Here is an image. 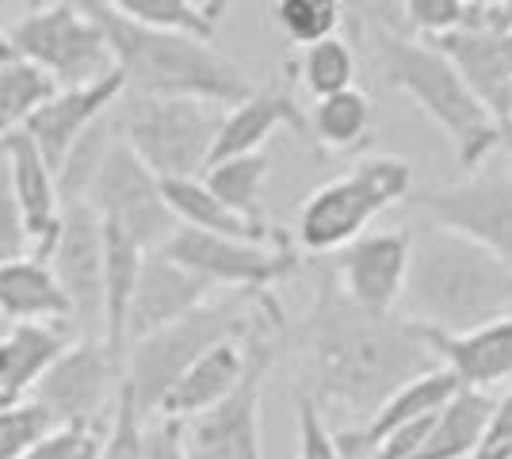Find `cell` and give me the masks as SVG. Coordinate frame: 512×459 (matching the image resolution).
<instances>
[{
    "label": "cell",
    "mask_w": 512,
    "mask_h": 459,
    "mask_svg": "<svg viewBox=\"0 0 512 459\" xmlns=\"http://www.w3.org/2000/svg\"><path fill=\"white\" fill-rule=\"evenodd\" d=\"M413 196V165L398 153H371L318 192H310L299 207L295 238L306 253H341L360 238L383 211Z\"/></svg>",
    "instance_id": "obj_6"
},
{
    "label": "cell",
    "mask_w": 512,
    "mask_h": 459,
    "mask_svg": "<svg viewBox=\"0 0 512 459\" xmlns=\"http://www.w3.org/2000/svg\"><path fill=\"white\" fill-rule=\"evenodd\" d=\"M291 73L302 81V88L314 96V100H325V96H337V92H348L356 88V50L352 43H344L341 35L325 39L318 46H306L302 58L291 66Z\"/></svg>",
    "instance_id": "obj_33"
},
{
    "label": "cell",
    "mask_w": 512,
    "mask_h": 459,
    "mask_svg": "<svg viewBox=\"0 0 512 459\" xmlns=\"http://www.w3.org/2000/svg\"><path fill=\"white\" fill-rule=\"evenodd\" d=\"M0 176H4V138H0Z\"/></svg>",
    "instance_id": "obj_45"
},
{
    "label": "cell",
    "mask_w": 512,
    "mask_h": 459,
    "mask_svg": "<svg viewBox=\"0 0 512 459\" xmlns=\"http://www.w3.org/2000/svg\"><path fill=\"white\" fill-rule=\"evenodd\" d=\"M85 8L100 23L111 62L123 73L130 96L203 100L226 111L256 92L249 69H241L214 43L138 27L127 16H119L111 0H85Z\"/></svg>",
    "instance_id": "obj_2"
},
{
    "label": "cell",
    "mask_w": 512,
    "mask_h": 459,
    "mask_svg": "<svg viewBox=\"0 0 512 459\" xmlns=\"http://www.w3.org/2000/svg\"><path fill=\"white\" fill-rule=\"evenodd\" d=\"M428 226L467 238L512 264V173H474L459 184H440L409 196Z\"/></svg>",
    "instance_id": "obj_12"
},
{
    "label": "cell",
    "mask_w": 512,
    "mask_h": 459,
    "mask_svg": "<svg viewBox=\"0 0 512 459\" xmlns=\"http://www.w3.org/2000/svg\"><path fill=\"white\" fill-rule=\"evenodd\" d=\"M127 81L119 69H111L104 81L81 88H58L54 100L31 115V123L23 127V134L31 138V146L43 153V161L50 165V173H58L65 161L69 146L81 138V134L100 123L104 115H111V108L123 100Z\"/></svg>",
    "instance_id": "obj_17"
},
{
    "label": "cell",
    "mask_w": 512,
    "mask_h": 459,
    "mask_svg": "<svg viewBox=\"0 0 512 459\" xmlns=\"http://www.w3.org/2000/svg\"><path fill=\"white\" fill-rule=\"evenodd\" d=\"M0 318H8V326H20V322L73 326L69 303H65L50 264L39 257H23V261L0 268Z\"/></svg>",
    "instance_id": "obj_25"
},
{
    "label": "cell",
    "mask_w": 512,
    "mask_h": 459,
    "mask_svg": "<svg viewBox=\"0 0 512 459\" xmlns=\"http://www.w3.org/2000/svg\"><path fill=\"white\" fill-rule=\"evenodd\" d=\"M249 337V333H245ZM245 337L237 341H222L207 349L195 360L188 372L172 383V391L165 394V402L157 406V417H169V421H192V417L207 414L211 406H218L226 394L234 391L245 375L249 364V349H245Z\"/></svg>",
    "instance_id": "obj_24"
},
{
    "label": "cell",
    "mask_w": 512,
    "mask_h": 459,
    "mask_svg": "<svg viewBox=\"0 0 512 459\" xmlns=\"http://www.w3.org/2000/svg\"><path fill=\"white\" fill-rule=\"evenodd\" d=\"M295 459H341L337 440L325 425V414L306 394H299V452Z\"/></svg>",
    "instance_id": "obj_39"
},
{
    "label": "cell",
    "mask_w": 512,
    "mask_h": 459,
    "mask_svg": "<svg viewBox=\"0 0 512 459\" xmlns=\"http://www.w3.org/2000/svg\"><path fill=\"white\" fill-rule=\"evenodd\" d=\"M436 50L448 58L455 73L463 77V85L474 92V100L493 115V123L501 127V138L509 142V115H505V100H509L512 85V31H490L470 23L455 35L436 39Z\"/></svg>",
    "instance_id": "obj_18"
},
{
    "label": "cell",
    "mask_w": 512,
    "mask_h": 459,
    "mask_svg": "<svg viewBox=\"0 0 512 459\" xmlns=\"http://www.w3.org/2000/svg\"><path fill=\"white\" fill-rule=\"evenodd\" d=\"M214 291L203 276L188 272L184 264H176L172 257H165L161 249L146 253L138 284H134V299H130L127 314V349L134 341L150 337L157 329L172 326L180 318H188L192 310H199L203 303H211Z\"/></svg>",
    "instance_id": "obj_16"
},
{
    "label": "cell",
    "mask_w": 512,
    "mask_h": 459,
    "mask_svg": "<svg viewBox=\"0 0 512 459\" xmlns=\"http://www.w3.org/2000/svg\"><path fill=\"white\" fill-rule=\"evenodd\" d=\"M104 429H85V425H54L35 440L20 459H100L104 448Z\"/></svg>",
    "instance_id": "obj_37"
},
{
    "label": "cell",
    "mask_w": 512,
    "mask_h": 459,
    "mask_svg": "<svg viewBox=\"0 0 512 459\" xmlns=\"http://www.w3.org/2000/svg\"><path fill=\"white\" fill-rule=\"evenodd\" d=\"M146 253L119 230L104 226V310H100V345L123 368L127 360V314L134 299V284Z\"/></svg>",
    "instance_id": "obj_26"
},
{
    "label": "cell",
    "mask_w": 512,
    "mask_h": 459,
    "mask_svg": "<svg viewBox=\"0 0 512 459\" xmlns=\"http://www.w3.org/2000/svg\"><path fill=\"white\" fill-rule=\"evenodd\" d=\"M406 318L436 333H470L512 318V264L440 226L409 234Z\"/></svg>",
    "instance_id": "obj_3"
},
{
    "label": "cell",
    "mask_w": 512,
    "mask_h": 459,
    "mask_svg": "<svg viewBox=\"0 0 512 459\" xmlns=\"http://www.w3.org/2000/svg\"><path fill=\"white\" fill-rule=\"evenodd\" d=\"M409 276V234L406 230H379L360 234L344 245L333 264V280L348 303L363 314H394L406 295Z\"/></svg>",
    "instance_id": "obj_15"
},
{
    "label": "cell",
    "mask_w": 512,
    "mask_h": 459,
    "mask_svg": "<svg viewBox=\"0 0 512 459\" xmlns=\"http://www.w3.org/2000/svg\"><path fill=\"white\" fill-rule=\"evenodd\" d=\"M161 196L169 203L176 226H184V230H199V234H214V238L256 241V245H268L279 238V234H272V226L241 219L230 207H222L207 192L203 180H161Z\"/></svg>",
    "instance_id": "obj_28"
},
{
    "label": "cell",
    "mask_w": 512,
    "mask_h": 459,
    "mask_svg": "<svg viewBox=\"0 0 512 459\" xmlns=\"http://www.w3.org/2000/svg\"><path fill=\"white\" fill-rule=\"evenodd\" d=\"M505 115H509V138H512V85H509V100H505Z\"/></svg>",
    "instance_id": "obj_44"
},
{
    "label": "cell",
    "mask_w": 512,
    "mask_h": 459,
    "mask_svg": "<svg viewBox=\"0 0 512 459\" xmlns=\"http://www.w3.org/2000/svg\"><path fill=\"white\" fill-rule=\"evenodd\" d=\"M295 349L306 368V398L367 421L409 379L440 368L421 329L398 314H363L341 295L333 272H321L318 291L295 322H283L279 349Z\"/></svg>",
    "instance_id": "obj_1"
},
{
    "label": "cell",
    "mask_w": 512,
    "mask_h": 459,
    "mask_svg": "<svg viewBox=\"0 0 512 459\" xmlns=\"http://www.w3.org/2000/svg\"><path fill=\"white\" fill-rule=\"evenodd\" d=\"M306 127L314 131L325 150H356L367 142V134L375 127V108L367 100V92L360 88H348V92H337V96H325L314 104Z\"/></svg>",
    "instance_id": "obj_31"
},
{
    "label": "cell",
    "mask_w": 512,
    "mask_h": 459,
    "mask_svg": "<svg viewBox=\"0 0 512 459\" xmlns=\"http://www.w3.org/2000/svg\"><path fill=\"white\" fill-rule=\"evenodd\" d=\"M279 31L295 46H318L337 35L344 20V8L337 0H279L272 8Z\"/></svg>",
    "instance_id": "obj_34"
},
{
    "label": "cell",
    "mask_w": 512,
    "mask_h": 459,
    "mask_svg": "<svg viewBox=\"0 0 512 459\" xmlns=\"http://www.w3.org/2000/svg\"><path fill=\"white\" fill-rule=\"evenodd\" d=\"M146 417L138 414L130 391L119 383V394H115V410H111V421H107L104 433V448H100V459H146Z\"/></svg>",
    "instance_id": "obj_35"
},
{
    "label": "cell",
    "mask_w": 512,
    "mask_h": 459,
    "mask_svg": "<svg viewBox=\"0 0 512 459\" xmlns=\"http://www.w3.org/2000/svg\"><path fill=\"white\" fill-rule=\"evenodd\" d=\"M123 368L107 356L100 337H77L39 379L31 402L50 417V425H85L104 429L115 410Z\"/></svg>",
    "instance_id": "obj_13"
},
{
    "label": "cell",
    "mask_w": 512,
    "mask_h": 459,
    "mask_svg": "<svg viewBox=\"0 0 512 459\" xmlns=\"http://www.w3.org/2000/svg\"><path fill=\"white\" fill-rule=\"evenodd\" d=\"M493 402H497L493 394L459 387L432 414V425H428L425 440H421L413 459H470L482 444L486 425H490Z\"/></svg>",
    "instance_id": "obj_27"
},
{
    "label": "cell",
    "mask_w": 512,
    "mask_h": 459,
    "mask_svg": "<svg viewBox=\"0 0 512 459\" xmlns=\"http://www.w3.org/2000/svg\"><path fill=\"white\" fill-rule=\"evenodd\" d=\"M226 111L203 100L130 96L115 104V134L157 180H199L211 165V150Z\"/></svg>",
    "instance_id": "obj_7"
},
{
    "label": "cell",
    "mask_w": 512,
    "mask_h": 459,
    "mask_svg": "<svg viewBox=\"0 0 512 459\" xmlns=\"http://www.w3.org/2000/svg\"><path fill=\"white\" fill-rule=\"evenodd\" d=\"M46 429L54 425L31 398L20 406H0V459H20Z\"/></svg>",
    "instance_id": "obj_38"
},
{
    "label": "cell",
    "mask_w": 512,
    "mask_h": 459,
    "mask_svg": "<svg viewBox=\"0 0 512 459\" xmlns=\"http://www.w3.org/2000/svg\"><path fill=\"white\" fill-rule=\"evenodd\" d=\"M4 180L31 234V257L46 261L50 245L58 238V226H62V196H58V180L43 161V153L31 146V138L23 131L4 138Z\"/></svg>",
    "instance_id": "obj_19"
},
{
    "label": "cell",
    "mask_w": 512,
    "mask_h": 459,
    "mask_svg": "<svg viewBox=\"0 0 512 459\" xmlns=\"http://www.w3.org/2000/svg\"><path fill=\"white\" fill-rule=\"evenodd\" d=\"M85 207H92L104 226L127 234L142 253L165 249V241L180 230L172 219L169 203L161 196V180L123 146L119 134L107 150L100 173L88 184Z\"/></svg>",
    "instance_id": "obj_10"
},
{
    "label": "cell",
    "mask_w": 512,
    "mask_h": 459,
    "mask_svg": "<svg viewBox=\"0 0 512 459\" xmlns=\"http://www.w3.org/2000/svg\"><path fill=\"white\" fill-rule=\"evenodd\" d=\"M470 16H474V4H467V0H409V4H402V20L417 31L413 39H425V43L463 31Z\"/></svg>",
    "instance_id": "obj_36"
},
{
    "label": "cell",
    "mask_w": 512,
    "mask_h": 459,
    "mask_svg": "<svg viewBox=\"0 0 512 459\" xmlns=\"http://www.w3.org/2000/svg\"><path fill=\"white\" fill-rule=\"evenodd\" d=\"M417 326V322H413ZM421 337L428 341V349L436 352L440 368H448L459 387L470 391H486L509 383L512 387V318L490 322L470 333H436L428 326H417Z\"/></svg>",
    "instance_id": "obj_22"
},
{
    "label": "cell",
    "mask_w": 512,
    "mask_h": 459,
    "mask_svg": "<svg viewBox=\"0 0 512 459\" xmlns=\"http://www.w3.org/2000/svg\"><path fill=\"white\" fill-rule=\"evenodd\" d=\"M505 146H509V150H512V138H509V142H505Z\"/></svg>",
    "instance_id": "obj_46"
},
{
    "label": "cell",
    "mask_w": 512,
    "mask_h": 459,
    "mask_svg": "<svg viewBox=\"0 0 512 459\" xmlns=\"http://www.w3.org/2000/svg\"><path fill=\"white\" fill-rule=\"evenodd\" d=\"M58 85L46 77L39 66L12 58L8 66H0V138L20 134L31 115L54 100Z\"/></svg>",
    "instance_id": "obj_32"
},
{
    "label": "cell",
    "mask_w": 512,
    "mask_h": 459,
    "mask_svg": "<svg viewBox=\"0 0 512 459\" xmlns=\"http://www.w3.org/2000/svg\"><path fill=\"white\" fill-rule=\"evenodd\" d=\"M119 16H127L138 27L165 31V35H184L199 43H214L218 20L226 16L222 0H111Z\"/></svg>",
    "instance_id": "obj_29"
},
{
    "label": "cell",
    "mask_w": 512,
    "mask_h": 459,
    "mask_svg": "<svg viewBox=\"0 0 512 459\" xmlns=\"http://www.w3.org/2000/svg\"><path fill=\"white\" fill-rule=\"evenodd\" d=\"M46 264L69 303L77 337H92V329H100L104 310V222L96 219L92 207L65 203Z\"/></svg>",
    "instance_id": "obj_14"
},
{
    "label": "cell",
    "mask_w": 512,
    "mask_h": 459,
    "mask_svg": "<svg viewBox=\"0 0 512 459\" xmlns=\"http://www.w3.org/2000/svg\"><path fill=\"white\" fill-rule=\"evenodd\" d=\"M470 459H512V387L493 402L490 425Z\"/></svg>",
    "instance_id": "obj_41"
},
{
    "label": "cell",
    "mask_w": 512,
    "mask_h": 459,
    "mask_svg": "<svg viewBox=\"0 0 512 459\" xmlns=\"http://www.w3.org/2000/svg\"><path fill=\"white\" fill-rule=\"evenodd\" d=\"M77 341L73 326L20 322L0 333V406H20L31 398L54 360Z\"/></svg>",
    "instance_id": "obj_23"
},
{
    "label": "cell",
    "mask_w": 512,
    "mask_h": 459,
    "mask_svg": "<svg viewBox=\"0 0 512 459\" xmlns=\"http://www.w3.org/2000/svg\"><path fill=\"white\" fill-rule=\"evenodd\" d=\"M23 257H31V234L23 226V215L16 207V199H12L8 180L0 176V268L12 261H23Z\"/></svg>",
    "instance_id": "obj_40"
},
{
    "label": "cell",
    "mask_w": 512,
    "mask_h": 459,
    "mask_svg": "<svg viewBox=\"0 0 512 459\" xmlns=\"http://www.w3.org/2000/svg\"><path fill=\"white\" fill-rule=\"evenodd\" d=\"M455 391H459V379H455L448 368H432V372L409 379L406 387L390 394L367 421L333 433L337 452H341V459H371V452H375L386 437H394L398 429H406V425L421 421V417L436 414Z\"/></svg>",
    "instance_id": "obj_20"
},
{
    "label": "cell",
    "mask_w": 512,
    "mask_h": 459,
    "mask_svg": "<svg viewBox=\"0 0 512 459\" xmlns=\"http://www.w3.org/2000/svg\"><path fill=\"white\" fill-rule=\"evenodd\" d=\"M279 127H291L295 134H306V111L299 108L295 92L287 81H268L241 100L237 108H230L222 115V127L214 138L211 165L218 161H230V157H249V153H264V142L279 131ZM207 165V169H211Z\"/></svg>",
    "instance_id": "obj_21"
},
{
    "label": "cell",
    "mask_w": 512,
    "mask_h": 459,
    "mask_svg": "<svg viewBox=\"0 0 512 459\" xmlns=\"http://www.w3.org/2000/svg\"><path fill=\"white\" fill-rule=\"evenodd\" d=\"M161 253L176 264H184L195 276H203L211 287H230V291H249V295L272 291L302 268L299 253L291 249V241L283 234L268 245H256V241L214 238V234H199V230L180 226L165 241Z\"/></svg>",
    "instance_id": "obj_11"
},
{
    "label": "cell",
    "mask_w": 512,
    "mask_h": 459,
    "mask_svg": "<svg viewBox=\"0 0 512 459\" xmlns=\"http://www.w3.org/2000/svg\"><path fill=\"white\" fill-rule=\"evenodd\" d=\"M16 58V50H12V43H8V31L0 27V66H8Z\"/></svg>",
    "instance_id": "obj_43"
},
{
    "label": "cell",
    "mask_w": 512,
    "mask_h": 459,
    "mask_svg": "<svg viewBox=\"0 0 512 459\" xmlns=\"http://www.w3.org/2000/svg\"><path fill=\"white\" fill-rule=\"evenodd\" d=\"M268 295L272 291H264V295L230 291L226 299H211L199 310H192L188 318H180V322L134 341L127 349V360H123V387L134 398L138 414L153 421L157 406L172 391V383L188 372L203 352L222 345V341L245 337L253 329L256 314H260Z\"/></svg>",
    "instance_id": "obj_5"
},
{
    "label": "cell",
    "mask_w": 512,
    "mask_h": 459,
    "mask_svg": "<svg viewBox=\"0 0 512 459\" xmlns=\"http://www.w3.org/2000/svg\"><path fill=\"white\" fill-rule=\"evenodd\" d=\"M268 173H272V157L268 153H249V157H230V161H218L207 173L199 176L207 184L222 207H230L234 215L249 222H264L260 219V199H264V184H268Z\"/></svg>",
    "instance_id": "obj_30"
},
{
    "label": "cell",
    "mask_w": 512,
    "mask_h": 459,
    "mask_svg": "<svg viewBox=\"0 0 512 459\" xmlns=\"http://www.w3.org/2000/svg\"><path fill=\"white\" fill-rule=\"evenodd\" d=\"M283 322H287L283 306L276 303V295H268L260 314H256L253 329H249V337H245L249 364H245L241 383L207 414L180 425V440H184L188 459H264V448H260V394H264V379L276 364Z\"/></svg>",
    "instance_id": "obj_8"
},
{
    "label": "cell",
    "mask_w": 512,
    "mask_h": 459,
    "mask_svg": "<svg viewBox=\"0 0 512 459\" xmlns=\"http://www.w3.org/2000/svg\"><path fill=\"white\" fill-rule=\"evenodd\" d=\"M367 31H371L375 62L383 69L386 85L406 92L409 100L448 134L451 150L463 169H478L497 146H505L493 115L474 100V92L463 85V77L436 46L413 39L379 16L371 20Z\"/></svg>",
    "instance_id": "obj_4"
},
{
    "label": "cell",
    "mask_w": 512,
    "mask_h": 459,
    "mask_svg": "<svg viewBox=\"0 0 512 459\" xmlns=\"http://www.w3.org/2000/svg\"><path fill=\"white\" fill-rule=\"evenodd\" d=\"M8 43L16 50V58L39 66L58 88L96 85L115 69L100 23L88 16L85 4H73V0L31 8L8 31Z\"/></svg>",
    "instance_id": "obj_9"
},
{
    "label": "cell",
    "mask_w": 512,
    "mask_h": 459,
    "mask_svg": "<svg viewBox=\"0 0 512 459\" xmlns=\"http://www.w3.org/2000/svg\"><path fill=\"white\" fill-rule=\"evenodd\" d=\"M146 459H188L180 440V421L157 417L153 425H146Z\"/></svg>",
    "instance_id": "obj_42"
}]
</instances>
